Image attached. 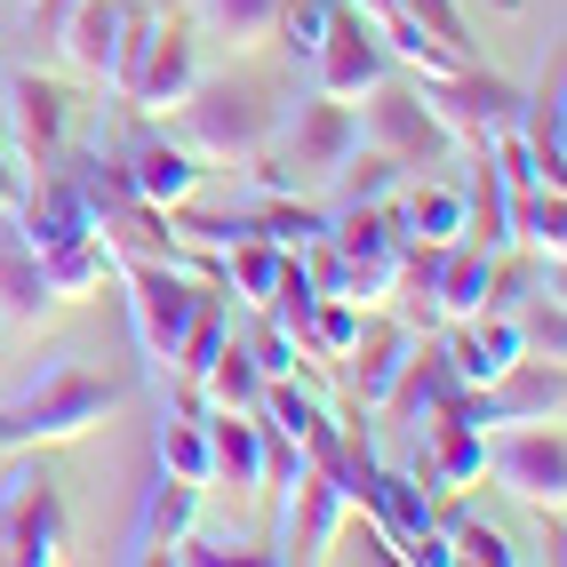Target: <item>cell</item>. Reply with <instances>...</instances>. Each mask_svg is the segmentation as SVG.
<instances>
[{"instance_id":"10","label":"cell","mask_w":567,"mask_h":567,"mask_svg":"<svg viewBox=\"0 0 567 567\" xmlns=\"http://www.w3.org/2000/svg\"><path fill=\"white\" fill-rule=\"evenodd\" d=\"M392 72V49H384V32H375L352 0H328V24H320V41H312V56H305V81L320 89V96H360V89H375Z\"/></svg>"},{"instance_id":"26","label":"cell","mask_w":567,"mask_h":567,"mask_svg":"<svg viewBox=\"0 0 567 567\" xmlns=\"http://www.w3.org/2000/svg\"><path fill=\"white\" fill-rule=\"evenodd\" d=\"M392 224L408 240H456L464 233V193L456 184H415V193H392Z\"/></svg>"},{"instance_id":"16","label":"cell","mask_w":567,"mask_h":567,"mask_svg":"<svg viewBox=\"0 0 567 567\" xmlns=\"http://www.w3.org/2000/svg\"><path fill=\"white\" fill-rule=\"evenodd\" d=\"M415 344H424V328H408V320H368V336L344 352L352 392H360V408H368V415H384V400H392V384L408 375Z\"/></svg>"},{"instance_id":"19","label":"cell","mask_w":567,"mask_h":567,"mask_svg":"<svg viewBox=\"0 0 567 567\" xmlns=\"http://www.w3.org/2000/svg\"><path fill=\"white\" fill-rule=\"evenodd\" d=\"M121 17H128V0H72V9L49 24V32H56V49H64V64L81 72V81H104V72H112V49H121Z\"/></svg>"},{"instance_id":"38","label":"cell","mask_w":567,"mask_h":567,"mask_svg":"<svg viewBox=\"0 0 567 567\" xmlns=\"http://www.w3.org/2000/svg\"><path fill=\"white\" fill-rule=\"evenodd\" d=\"M24 9H32V24H56V17L72 9V0H24Z\"/></svg>"},{"instance_id":"1","label":"cell","mask_w":567,"mask_h":567,"mask_svg":"<svg viewBox=\"0 0 567 567\" xmlns=\"http://www.w3.org/2000/svg\"><path fill=\"white\" fill-rule=\"evenodd\" d=\"M168 128L193 144L208 168H248L280 128V89L248 81V72H216V81L200 72V81L184 89V104L168 112Z\"/></svg>"},{"instance_id":"5","label":"cell","mask_w":567,"mask_h":567,"mask_svg":"<svg viewBox=\"0 0 567 567\" xmlns=\"http://www.w3.org/2000/svg\"><path fill=\"white\" fill-rule=\"evenodd\" d=\"M415 96H424L432 121L456 136V153H487L496 136H512L527 89L504 81V72H487V64H456V72H415Z\"/></svg>"},{"instance_id":"2","label":"cell","mask_w":567,"mask_h":567,"mask_svg":"<svg viewBox=\"0 0 567 567\" xmlns=\"http://www.w3.org/2000/svg\"><path fill=\"white\" fill-rule=\"evenodd\" d=\"M352 144H360L352 104L305 89L296 104H280L272 144H264V153L248 161V168H256V193H320V184L352 161Z\"/></svg>"},{"instance_id":"17","label":"cell","mask_w":567,"mask_h":567,"mask_svg":"<svg viewBox=\"0 0 567 567\" xmlns=\"http://www.w3.org/2000/svg\"><path fill=\"white\" fill-rule=\"evenodd\" d=\"M415 440H424V464H415V472H424V487H472L480 464H487V432L464 415V400L440 408V415H424Z\"/></svg>"},{"instance_id":"4","label":"cell","mask_w":567,"mask_h":567,"mask_svg":"<svg viewBox=\"0 0 567 567\" xmlns=\"http://www.w3.org/2000/svg\"><path fill=\"white\" fill-rule=\"evenodd\" d=\"M128 400V384H112V375H89L81 360H49L41 384H32L24 400H9L24 447H64V440H89L112 408Z\"/></svg>"},{"instance_id":"39","label":"cell","mask_w":567,"mask_h":567,"mask_svg":"<svg viewBox=\"0 0 567 567\" xmlns=\"http://www.w3.org/2000/svg\"><path fill=\"white\" fill-rule=\"evenodd\" d=\"M144 9H193V0H144Z\"/></svg>"},{"instance_id":"34","label":"cell","mask_w":567,"mask_h":567,"mask_svg":"<svg viewBox=\"0 0 567 567\" xmlns=\"http://www.w3.org/2000/svg\"><path fill=\"white\" fill-rule=\"evenodd\" d=\"M168 559H184V567H224V559H248V551H240L233 536H200V527H193V536H184Z\"/></svg>"},{"instance_id":"27","label":"cell","mask_w":567,"mask_h":567,"mask_svg":"<svg viewBox=\"0 0 567 567\" xmlns=\"http://www.w3.org/2000/svg\"><path fill=\"white\" fill-rule=\"evenodd\" d=\"M512 240H527L551 272H559V256H567V200H559V184H536V193H512Z\"/></svg>"},{"instance_id":"13","label":"cell","mask_w":567,"mask_h":567,"mask_svg":"<svg viewBox=\"0 0 567 567\" xmlns=\"http://www.w3.org/2000/svg\"><path fill=\"white\" fill-rule=\"evenodd\" d=\"M193 81H200V32H193V24H176V9H161L153 41H144V64H136V81H128L121 104H128V112H153V121H168Z\"/></svg>"},{"instance_id":"7","label":"cell","mask_w":567,"mask_h":567,"mask_svg":"<svg viewBox=\"0 0 567 567\" xmlns=\"http://www.w3.org/2000/svg\"><path fill=\"white\" fill-rule=\"evenodd\" d=\"M0 559L17 567L64 559V487L49 480V464H32V447H17L0 472Z\"/></svg>"},{"instance_id":"14","label":"cell","mask_w":567,"mask_h":567,"mask_svg":"<svg viewBox=\"0 0 567 567\" xmlns=\"http://www.w3.org/2000/svg\"><path fill=\"white\" fill-rule=\"evenodd\" d=\"M200 496H208L200 480H176V472L153 464V480H144V504H136V519H128L121 559H168V551L200 527Z\"/></svg>"},{"instance_id":"12","label":"cell","mask_w":567,"mask_h":567,"mask_svg":"<svg viewBox=\"0 0 567 567\" xmlns=\"http://www.w3.org/2000/svg\"><path fill=\"white\" fill-rule=\"evenodd\" d=\"M559 408H567V375H559V360H536V352H519L496 384L464 392V415H472L480 432H504V424H559Z\"/></svg>"},{"instance_id":"9","label":"cell","mask_w":567,"mask_h":567,"mask_svg":"<svg viewBox=\"0 0 567 567\" xmlns=\"http://www.w3.org/2000/svg\"><path fill=\"white\" fill-rule=\"evenodd\" d=\"M480 480H496L512 504L559 519V504H567V440H559V424H504V432H487Z\"/></svg>"},{"instance_id":"33","label":"cell","mask_w":567,"mask_h":567,"mask_svg":"<svg viewBox=\"0 0 567 567\" xmlns=\"http://www.w3.org/2000/svg\"><path fill=\"white\" fill-rule=\"evenodd\" d=\"M400 17H408L415 32H432L440 49L472 56V24H464V9H456V0H400Z\"/></svg>"},{"instance_id":"18","label":"cell","mask_w":567,"mask_h":567,"mask_svg":"<svg viewBox=\"0 0 567 567\" xmlns=\"http://www.w3.org/2000/svg\"><path fill=\"white\" fill-rule=\"evenodd\" d=\"M567 96H559V72H544L536 89L519 96V121H512V144L527 153V168H536L544 184H567Z\"/></svg>"},{"instance_id":"37","label":"cell","mask_w":567,"mask_h":567,"mask_svg":"<svg viewBox=\"0 0 567 567\" xmlns=\"http://www.w3.org/2000/svg\"><path fill=\"white\" fill-rule=\"evenodd\" d=\"M17 447H24V432H17V415L0 408V456H17Z\"/></svg>"},{"instance_id":"11","label":"cell","mask_w":567,"mask_h":567,"mask_svg":"<svg viewBox=\"0 0 567 567\" xmlns=\"http://www.w3.org/2000/svg\"><path fill=\"white\" fill-rule=\"evenodd\" d=\"M112 161H121V176H128L136 200H153V208H168V216L193 208L200 184H208V161H200L176 128H128V136H112Z\"/></svg>"},{"instance_id":"21","label":"cell","mask_w":567,"mask_h":567,"mask_svg":"<svg viewBox=\"0 0 567 567\" xmlns=\"http://www.w3.org/2000/svg\"><path fill=\"white\" fill-rule=\"evenodd\" d=\"M464 248L480 256H504L512 248V193H504V168L496 153H472V184H464Z\"/></svg>"},{"instance_id":"22","label":"cell","mask_w":567,"mask_h":567,"mask_svg":"<svg viewBox=\"0 0 567 567\" xmlns=\"http://www.w3.org/2000/svg\"><path fill=\"white\" fill-rule=\"evenodd\" d=\"M440 264H447V240H400V256H392V280H384V305H400V320L408 328H440V312H432V296H440Z\"/></svg>"},{"instance_id":"35","label":"cell","mask_w":567,"mask_h":567,"mask_svg":"<svg viewBox=\"0 0 567 567\" xmlns=\"http://www.w3.org/2000/svg\"><path fill=\"white\" fill-rule=\"evenodd\" d=\"M17 200H24V168L9 153V136H0V208H17Z\"/></svg>"},{"instance_id":"8","label":"cell","mask_w":567,"mask_h":567,"mask_svg":"<svg viewBox=\"0 0 567 567\" xmlns=\"http://www.w3.org/2000/svg\"><path fill=\"white\" fill-rule=\"evenodd\" d=\"M352 121H360V144H375V153L400 161V168H440L456 153V136L432 121V104L415 96V81H392V72L352 96Z\"/></svg>"},{"instance_id":"6","label":"cell","mask_w":567,"mask_h":567,"mask_svg":"<svg viewBox=\"0 0 567 567\" xmlns=\"http://www.w3.org/2000/svg\"><path fill=\"white\" fill-rule=\"evenodd\" d=\"M121 288H128V328H136L144 368L168 375V360H176V344H184V328H193L200 296H208L216 280L193 272V264H121Z\"/></svg>"},{"instance_id":"31","label":"cell","mask_w":567,"mask_h":567,"mask_svg":"<svg viewBox=\"0 0 567 567\" xmlns=\"http://www.w3.org/2000/svg\"><path fill=\"white\" fill-rule=\"evenodd\" d=\"M328 193H336V208H360V200H392V193H400V161H384L375 144H352V161L328 176Z\"/></svg>"},{"instance_id":"23","label":"cell","mask_w":567,"mask_h":567,"mask_svg":"<svg viewBox=\"0 0 567 567\" xmlns=\"http://www.w3.org/2000/svg\"><path fill=\"white\" fill-rule=\"evenodd\" d=\"M264 384H272V375L256 368V352L240 344V336H224V352L200 368L193 400H200V408H224V415H256V408H264Z\"/></svg>"},{"instance_id":"36","label":"cell","mask_w":567,"mask_h":567,"mask_svg":"<svg viewBox=\"0 0 567 567\" xmlns=\"http://www.w3.org/2000/svg\"><path fill=\"white\" fill-rule=\"evenodd\" d=\"M352 9H360L368 24H392V17H400V0H352Z\"/></svg>"},{"instance_id":"28","label":"cell","mask_w":567,"mask_h":567,"mask_svg":"<svg viewBox=\"0 0 567 567\" xmlns=\"http://www.w3.org/2000/svg\"><path fill=\"white\" fill-rule=\"evenodd\" d=\"M224 336H233V296L208 288L200 312H193V328H184V344H176V360H168V375H176V384H200V368L224 352Z\"/></svg>"},{"instance_id":"32","label":"cell","mask_w":567,"mask_h":567,"mask_svg":"<svg viewBox=\"0 0 567 567\" xmlns=\"http://www.w3.org/2000/svg\"><path fill=\"white\" fill-rule=\"evenodd\" d=\"M440 544H447V567H456V559H464V567H512V559H519L487 519H447Z\"/></svg>"},{"instance_id":"25","label":"cell","mask_w":567,"mask_h":567,"mask_svg":"<svg viewBox=\"0 0 567 567\" xmlns=\"http://www.w3.org/2000/svg\"><path fill=\"white\" fill-rule=\"evenodd\" d=\"M240 233L272 240V248H312L328 233V208L305 193H256V208H240Z\"/></svg>"},{"instance_id":"29","label":"cell","mask_w":567,"mask_h":567,"mask_svg":"<svg viewBox=\"0 0 567 567\" xmlns=\"http://www.w3.org/2000/svg\"><path fill=\"white\" fill-rule=\"evenodd\" d=\"M153 464H161V472H176V480H200V487H208V432H200V400L161 415V432H153Z\"/></svg>"},{"instance_id":"3","label":"cell","mask_w":567,"mask_h":567,"mask_svg":"<svg viewBox=\"0 0 567 567\" xmlns=\"http://www.w3.org/2000/svg\"><path fill=\"white\" fill-rule=\"evenodd\" d=\"M0 136H9V153L24 176H41L72 153V136H81V96H72L64 81H49V72L32 64H0Z\"/></svg>"},{"instance_id":"20","label":"cell","mask_w":567,"mask_h":567,"mask_svg":"<svg viewBox=\"0 0 567 567\" xmlns=\"http://www.w3.org/2000/svg\"><path fill=\"white\" fill-rule=\"evenodd\" d=\"M32 256H41V280H49L56 305H89V296L121 288V264H112V248L96 233H72L56 248H32Z\"/></svg>"},{"instance_id":"30","label":"cell","mask_w":567,"mask_h":567,"mask_svg":"<svg viewBox=\"0 0 567 567\" xmlns=\"http://www.w3.org/2000/svg\"><path fill=\"white\" fill-rule=\"evenodd\" d=\"M200 24L216 32V41H233V49H256V41H272V24L288 0H193Z\"/></svg>"},{"instance_id":"24","label":"cell","mask_w":567,"mask_h":567,"mask_svg":"<svg viewBox=\"0 0 567 567\" xmlns=\"http://www.w3.org/2000/svg\"><path fill=\"white\" fill-rule=\"evenodd\" d=\"M368 305H352V296H320V305L305 312V328H296V360H320V368H344V352L368 336Z\"/></svg>"},{"instance_id":"40","label":"cell","mask_w":567,"mask_h":567,"mask_svg":"<svg viewBox=\"0 0 567 567\" xmlns=\"http://www.w3.org/2000/svg\"><path fill=\"white\" fill-rule=\"evenodd\" d=\"M9 344H17V336H9V320H0V352H9Z\"/></svg>"},{"instance_id":"15","label":"cell","mask_w":567,"mask_h":567,"mask_svg":"<svg viewBox=\"0 0 567 567\" xmlns=\"http://www.w3.org/2000/svg\"><path fill=\"white\" fill-rule=\"evenodd\" d=\"M200 432H208V487H233V496H264V487H272V440H264V415L200 408Z\"/></svg>"}]
</instances>
